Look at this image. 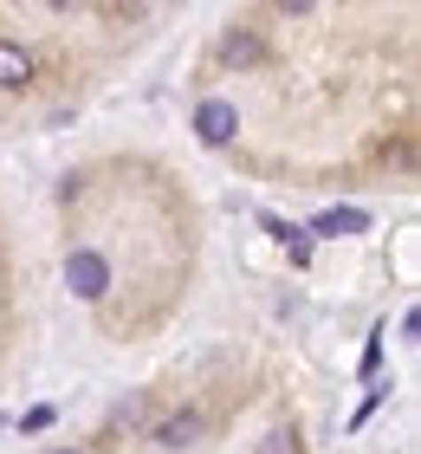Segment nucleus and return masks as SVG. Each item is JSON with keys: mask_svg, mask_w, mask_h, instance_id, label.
Returning <instances> with one entry per match:
<instances>
[{"mask_svg": "<svg viewBox=\"0 0 421 454\" xmlns=\"http://www.w3.org/2000/svg\"><path fill=\"white\" fill-rule=\"evenodd\" d=\"M370 215L363 208H324L318 221H311V234H363Z\"/></svg>", "mask_w": 421, "mask_h": 454, "instance_id": "nucleus-4", "label": "nucleus"}, {"mask_svg": "<svg viewBox=\"0 0 421 454\" xmlns=\"http://www.w3.org/2000/svg\"><path fill=\"white\" fill-rule=\"evenodd\" d=\"M66 279H72L78 299H104V286H111V266H104L97 247H78V254L66 260Z\"/></svg>", "mask_w": 421, "mask_h": 454, "instance_id": "nucleus-1", "label": "nucleus"}, {"mask_svg": "<svg viewBox=\"0 0 421 454\" xmlns=\"http://www.w3.org/2000/svg\"><path fill=\"white\" fill-rule=\"evenodd\" d=\"M52 454H78V448H52Z\"/></svg>", "mask_w": 421, "mask_h": 454, "instance_id": "nucleus-8", "label": "nucleus"}, {"mask_svg": "<svg viewBox=\"0 0 421 454\" xmlns=\"http://www.w3.org/2000/svg\"><path fill=\"white\" fill-rule=\"evenodd\" d=\"M227 59H234V66H253V59H260V39L253 33H227Z\"/></svg>", "mask_w": 421, "mask_h": 454, "instance_id": "nucleus-6", "label": "nucleus"}, {"mask_svg": "<svg viewBox=\"0 0 421 454\" xmlns=\"http://www.w3.org/2000/svg\"><path fill=\"white\" fill-rule=\"evenodd\" d=\"M27 78H33V52H27V46H13V39H0V91L27 85Z\"/></svg>", "mask_w": 421, "mask_h": 454, "instance_id": "nucleus-3", "label": "nucleus"}, {"mask_svg": "<svg viewBox=\"0 0 421 454\" xmlns=\"http://www.w3.org/2000/svg\"><path fill=\"white\" fill-rule=\"evenodd\" d=\"M260 454H299V435H292V428H272Z\"/></svg>", "mask_w": 421, "mask_h": 454, "instance_id": "nucleus-7", "label": "nucleus"}, {"mask_svg": "<svg viewBox=\"0 0 421 454\" xmlns=\"http://www.w3.org/2000/svg\"><path fill=\"white\" fill-rule=\"evenodd\" d=\"M195 435H201V416H195V409H182V416H168V422L156 428V442H162V448H188Z\"/></svg>", "mask_w": 421, "mask_h": 454, "instance_id": "nucleus-5", "label": "nucleus"}, {"mask_svg": "<svg viewBox=\"0 0 421 454\" xmlns=\"http://www.w3.org/2000/svg\"><path fill=\"white\" fill-rule=\"evenodd\" d=\"M195 130H201V143H234V130H240V111L227 105V98H207V105L195 111Z\"/></svg>", "mask_w": 421, "mask_h": 454, "instance_id": "nucleus-2", "label": "nucleus"}]
</instances>
